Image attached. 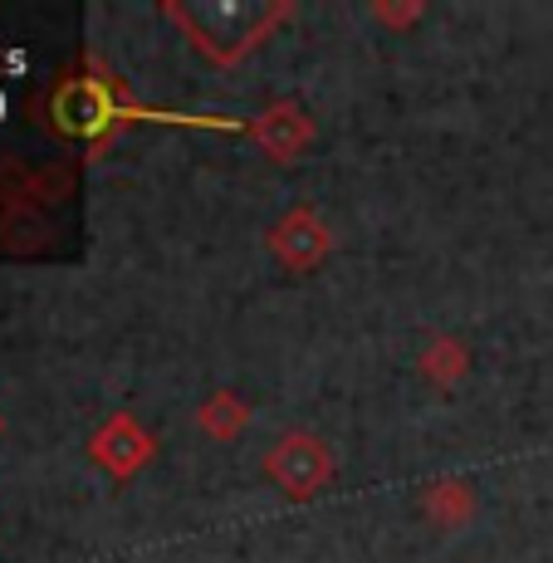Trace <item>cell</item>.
Segmentation results:
<instances>
[]
</instances>
